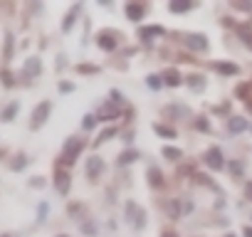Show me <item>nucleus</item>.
<instances>
[{
	"label": "nucleus",
	"mask_w": 252,
	"mask_h": 237,
	"mask_svg": "<svg viewBox=\"0 0 252 237\" xmlns=\"http://www.w3.org/2000/svg\"><path fill=\"white\" fill-rule=\"evenodd\" d=\"M198 129H203V131L208 129V121H205V118H198Z\"/></svg>",
	"instance_id": "e433bc0d"
},
{
	"label": "nucleus",
	"mask_w": 252,
	"mask_h": 237,
	"mask_svg": "<svg viewBox=\"0 0 252 237\" xmlns=\"http://www.w3.org/2000/svg\"><path fill=\"white\" fill-rule=\"evenodd\" d=\"M225 237H235V235H225Z\"/></svg>",
	"instance_id": "37998d69"
},
{
	"label": "nucleus",
	"mask_w": 252,
	"mask_h": 237,
	"mask_svg": "<svg viewBox=\"0 0 252 237\" xmlns=\"http://www.w3.org/2000/svg\"><path fill=\"white\" fill-rule=\"evenodd\" d=\"M47 210H50V205H47V203H40V212H37V220H40V222L47 217Z\"/></svg>",
	"instance_id": "cd10ccee"
},
{
	"label": "nucleus",
	"mask_w": 252,
	"mask_h": 237,
	"mask_svg": "<svg viewBox=\"0 0 252 237\" xmlns=\"http://www.w3.org/2000/svg\"><path fill=\"white\" fill-rule=\"evenodd\" d=\"M163 156H166V161H181L183 151L181 148H173V146H166L163 148Z\"/></svg>",
	"instance_id": "aec40b11"
},
{
	"label": "nucleus",
	"mask_w": 252,
	"mask_h": 237,
	"mask_svg": "<svg viewBox=\"0 0 252 237\" xmlns=\"http://www.w3.org/2000/svg\"><path fill=\"white\" fill-rule=\"evenodd\" d=\"M23 166H25V158H23V156L13 161V168H15V171H18V168H23Z\"/></svg>",
	"instance_id": "72a5a7b5"
},
{
	"label": "nucleus",
	"mask_w": 252,
	"mask_h": 237,
	"mask_svg": "<svg viewBox=\"0 0 252 237\" xmlns=\"http://www.w3.org/2000/svg\"><path fill=\"white\" fill-rule=\"evenodd\" d=\"M126 18L131 23H139L144 18V5L141 3H126Z\"/></svg>",
	"instance_id": "423d86ee"
},
{
	"label": "nucleus",
	"mask_w": 252,
	"mask_h": 237,
	"mask_svg": "<svg viewBox=\"0 0 252 237\" xmlns=\"http://www.w3.org/2000/svg\"><path fill=\"white\" fill-rule=\"evenodd\" d=\"M40 69H42V64H40L37 57H30V59L25 62V74H28V77H37Z\"/></svg>",
	"instance_id": "9b49d317"
},
{
	"label": "nucleus",
	"mask_w": 252,
	"mask_h": 237,
	"mask_svg": "<svg viewBox=\"0 0 252 237\" xmlns=\"http://www.w3.org/2000/svg\"><path fill=\"white\" fill-rule=\"evenodd\" d=\"M77 15H79V5H74V8L67 13V18H64V23H62V30H64V32H67V30H72V25H74Z\"/></svg>",
	"instance_id": "2eb2a0df"
},
{
	"label": "nucleus",
	"mask_w": 252,
	"mask_h": 237,
	"mask_svg": "<svg viewBox=\"0 0 252 237\" xmlns=\"http://www.w3.org/2000/svg\"><path fill=\"white\" fill-rule=\"evenodd\" d=\"M230 173H232L235 178H240V176H242V163H240V161H232V163H230Z\"/></svg>",
	"instance_id": "393cba45"
},
{
	"label": "nucleus",
	"mask_w": 252,
	"mask_h": 237,
	"mask_svg": "<svg viewBox=\"0 0 252 237\" xmlns=\"http://www.w3.org/2000/svg\"><path fill=\"white\" fill-rule=\"evenodd\" d=\"M242 232H245V237H252V225H250V227H245Z\"/></svg>",
	"instance_id": "ea45409f"
},
{
	"label": "nucleus",
	"mask_w": 252,
	"mask_h": 237,
	"mask_svg": "<svg viewBox=\"0 0 252 237\" xmlns=\"http://www.w3.org/2000/svg\"><path fill=\"white\" fill-rule=\"evenodd\" d=\"M205 163L213 168V171H220L222 166H225V158H222V151L220 148H210L208 153H205Z\"/></svg>",
	"instance_id": "39448f33"
},
{
	"label": "nucleus",
	"mask_w": 252,
	"mask_h": 237,
	"mask_svg": "<svg viewBox=\"0 0 252 237\" xmlns=\"http://www.w3.org/2000/svg\"><path fill=\"white\" fill-rule=\"evenodd\" d=\"M245 198H247V200H252V180L245 185Z\"/></svg>",
	"instance_id": "f704fd0d"
},
{
	"label": "nucleus",
	"mask_w": 252,
	"mask_h": 237,
	"mask_svg": "<svg viewBox=\"0 0 252 237\" xmlns=\"http://www.w3.org/2000/svg\"><path fill=\"white\" fill-rule=\"evenodd\" d=\"M79 151H82V139H67V144L62 148V163H67V166L74 163Z\"/></svg>",
	"instance_id": "f03ea898"
},
{
	"label": "nucleus",
	"mask_w": 252,
	"mask_h": 237,
	"mask_svg": "<svg viewBox=\"0 0 252 237\" xmlns=\"http://www.w3.org/2000/svg\"><path fill=\"white\" fill-rule=\"evenodd\" d=\"M57 237H67V235H57Z\"/></svg>",
	"instance_id": "c03bdc74"
},
{
	"label": "nucleus",
	"mask_w": 252,
	"mask_h": 237,
	"mask_svg": "<svg viewBox=\"0 0 252 237\" xmlns=\"http://www.w3.org/2000/svg\"><path fill=\"white\" fill-rule=\"evenodd\" d=\"M168 210H171V212H168L171 217H178V215H181V212H178V210H181V205H178V203H173V200L168 203Z\"/></svg>",
	"instance_id": "bb28decb"
},
{
	"label": "nucleus",
	"mask_w": 252,
	"mask_h": 237,
	"mask_svg": "<svg viewBox=\"0 0 252 237\" xmlns=\"http://www.w3.org/2000/svg\"><path fill=\"white\" fill-rule=\"evenodd\" d=\"M161 237H178V235H176V232H163Z\"/></svg>",
	"instance_id": "a19ab883"
},
{
	"label": "nucleus",
	"mask_w": 252,
	"mask_h": 237,
	"mask_svg": "<svg viewBox=\"0 0 252 237\" xmlns=\"http://www.w3.org/2000/svg\"><path fill=\"white\" fill-rule=\"evenodd\" d=\"M168 8H171V13H188V10H193V3L190 0H173Z\"/></svg>",
	"instance_id": "f8f14e48"
},
{
	"label": "nucleus",
	"mask_w": 252,
	"mask_h": 237,
	"mask_svg": "<svg viewBox=\"0 0 252 237\" xmlns=\"http://www.w3.org/2000/svg\"><path fill=\"white\" fill-rule=\"evenodd\" d=\"M134 161H139V151H134V148L124 151V153L119 156V166H129V163H134Z\"/></svg>",
	"instance_id": "4468645a"
},
{
	"label": "nucleus",
	"mask_w": 252,
	"mask_h": 237,
	"mask_svg": "<svg viewBox=\"0 0 252 237\" xmlns=\"http://www.w3.org/2000/svg\"><path fill=\"white\" fill-rule=\"evenodd\" d=\"M101 171H104V161H101L99 156H92V158L87 161V173H89V178H96Z\"/></svg>",
	"instance_id": "6e6552de"
},
{
	"label": "nucleus",
	"mask_w": 252,
	"mask_h": 237,
	"mask_svg": "<svg viewBox=\"0 0 252 237\" xmlns=\"http://www.w3.org/2000/svg\"><path fill=\"white\" fill-rule=\"evenodd\" d=\"M114 136H116V129H104V131H101V136L94 141V146H101L104 141H109V139H114Z\"/></svg>",
	"instance_id": "4be33fe9"
},
{
	"label": "nucleus",
	"mask_w": 252,
	"mask_h": 237,
	"mask_svg": "<svg viewBox=\"0 0 252 237\" xmlns=\"http://www.w3.org/2000/svg\"><path fill=\"white\" fill-rule=\"evenodd\" d=\"M18 111H20V104H18V101H10L3 111H0V121H5V124H8V121H13Z\"/></svg>",
	"instance_id": "1a4fd4ad"
},
{
	"label": "nucleus",
	"mask_w": 252,
	"mask_h": 237,
	"mask_svg": "<svg viewBox=\"0 0 252 237\" xmlns=\"http://www.w3.org/2000/svg\"><path fill=\"white\" fill-rule=\"evenodd\" d=\"M13 50H15V37L8 32V35H5V50H3V57L10 59V57H13Z\"/></svg>",
	"instance_id": "6ab92c4d"
},
{
	"label": "nucleus",
	"mask_w": 252,
	"mask_h": 237,
	"mask_svg": "<svg viewBox=\"0 0 252 237\" xmlns=\"http://www.w3.org/2000/svg\"><path fill=\"white\" fill-rule=\"evenodd\" d=\"M50 111H52V104L50 101H40L32 111V118H30V129H40L47 118H50Z\"/></svg>",
	"instance_id": "f257e3e1"
},
{
	"label": "nucleus",
	"mask_w": 252,
	"mask_h": 237,
	"mask_svg": "<svg viewBox=\"0 0 252 237\" xmlns=\"http://www.w3.org/2000/svg\"><path fill=\"white\" fill-rule=\"evenodd\" d=\"M42 183H45L42 178H32V180H30V185H42Z\"/></svg>",
	"instance_id": "58836bf2"
},
{
	"label": "nucleus",
	"mask_w": 252,
	"mask_h": 237,
	"mask_svg": "<svg viewBox=\"0 0 252 237\" xmlns=\"http://www.w3.org/2000/svg\"><path fill=\"white\" fill-rule=\"evenodd\" d=\"M116 116H119V111H114V109H109V106L101 111V118H116Z\"/></svg>",
	"instance_id": "c756f323"
},
{
	"label": "nucleus",
	"mask_w": 252,
	"mask_h": 237,
	"mask_svg": "<svg viewBox=\"0 0 252 237\" xmlns=\"http://www.w3.org/2000/svg\"><path fill=\"white\" fill-rule=\"evenodd\" d=\"M186 45H188L190 50H198V52H205V50H208V40H205V35H200V32L186 35Z\"/></svg>",
	"instance_id": "20e7f679"
},
{
	"label": "nucleus",
	"mask_w": 252,
	"mask_h": 237,
	"mask_svg": "<svg viewBox=\"0 0 252 237\" xmlns=\"http://www.w3.org/2000/svg\"><path fill=\"white\" fill-rule=\"evenodd\" d=\"M240 37H242V42H245L247 47H252V32H250V30L242 28V30H240Z\"/></svg>",
	"instance_id": "a878e982"
},
{
	"label": "nucleus",
	"mask_w": 252,
	"mask_h": 237,
	"mask_svg": "<svg viewBox=\"0 0 252 237\" xmlns=\"http://www.w3.org/2000/svg\"><path fill=\"white\" fill-rule=\"evenodd\" d=\"M227 129H230L232 134H242V131L247 129V121H245L242 116H232L230 121H227Z\"/></svg>",
	"instance_id": "9d476101"
},
{
	"label": "nucleus",
	"mask_w": 252,
	"mask_h": 237,
	"mask_svg": "<svg viewBox=\"0 0 252 237\" xmlns=\"http://www.w3.org/2000/svg\"><path fill=\"white\" fill-rule=\"evenodd\" d=\"M94 124H96V118H94V116H87L84 121H82V126H84L87 131H89V129H94Z\"/></svg>",
	"instance_id": "c85d7f7f"
},
{
	"label": "nucleus",
	"mask_w": 252,
	"mask_h": 237,
	"mask_svg": "<svg viewBox=\"0 0 252 237\" xmlns=\"http://www.w3.org/2000/svg\"><path fill=\"white\" fill-rule=\"evenodd\" d=\"M158 35H163V28H161V25H149V28H144V30H141V37H146V40L158 37Z\"/></svg>",
	"instance_id": "a211bd4d"
},
{
	"label": "nucleus",
	"mask_w": 252,
	"mask_h": 237,
	"mask_svg": "<svg viewBox=\"0 0 252 237\" xmlns=\"http://www.w3.org/2000/svg\"><path fill=\"white\" fill-rule=\"evenodd\" d=\"M96 45H99L101 50L111 52V50H116V37H114L111 32H101V35H96Z\"/></svg>",
	"instance_id": "0eeeda50"
},
{
	"label": "nucleus",
	"mask_w": 252,
	"mask_h": 237,
	"mask_svg": "<svg viewBox=\"0 0 252 237\" xmlns=\"http://www.w3.org/2000/svg\"><path fill=\"white\" fill-rule=\"evenodd\" d=\"M146 82H149V87H151V89H158V87H161V79H158V77H149Z\"/></svg>",
	"instance_id": "2f4dec72"
},
{
	"label": "nucleus",
	"mask_w": 252,
	"mask_h": 237,
	"mask_svg": "<svg viewBox=\"0 0 252 237\" xmlns=\"http://www.w3.org/2000/svg\"><path fill=\"white\" fill-rule=\"evenodd\" d=\"M215 72L230 77V74H237V64H232V62H215Z\"/></svg>",
	"instance_id": "ddd939ff"
},
{
	"label": "nucleus",
	"mask_w": 252,
	"mask_h": 237,
	"mask_svg": "<svg viewBox=\"0 0 252 237\" xmlns=\"http://www.w3.org/2000/svg\"><path fill=\"white\" fill-rule=\"evenodd\" d=\"M3 82H5V84H13V77H10V72H3Z\"/></svg>",
	"instance_id": "c9c22d12"
},
{
	"label": "nucleus",
	"mask_w": 252,
	"mask_h": 237,
	"mask_svg": "<svg viewBox=\"0 0 252 237\" xmlns=\"http://www.w3.org/2000/svg\"><path fill=\"white\" fill-rule=\"evenodd\" d=\"M149 183L151 185H161L163 183V176H161L158 168H149Z\"/></svg>",
	"instance_id": "412c9836"
},
{
	"label": "nucleus",
	"mask_w": 252,
	"mask_h": 237,
	"mask_svg": "<svg viewBox=\"0 0 252 237\" xmlns=\"http://www.w3.org/2000/svg\"><path fill=\"white\" fill-rule=\"evenodd\" d=\"M55 188H57V193L60 195H67L69 193V188H72V178H69V173L67 171H55Z\"/></svg>",
	"instance_id": "7ed1b4c3"
},
{
	"label": "nucleus",
	"mask_w": 252,
	"mask_h": 237,
	"mask_svg": "<svg viewBox=\"0 0 252 237\" xmlns=\"http://www.w3.org/2000/svg\"><path fill=\"white\" fill-rule=\"evenodd\" d=\"M77 72H82V74H99V67L96 64H79Z\"/></svg>",
	"instance_id": "b1692460"
},
{
	"label": "nucleus",
	"mask_w": 252,
	"mask_h": 237,
	"mask_svg": "<svg viewBox=\"0 0 252 237\" xmlns=\"http://www.w3.org/2000/svg\"><path fill=\"white\" fill-rule=\"evenodd\" d=\"M60 91H64V94L67 91H74V84L72 82H60Z\"/></svg>",
	"instance_id": "7c9ffc66"
},
{
	"label": "nucleus",
	"mask_w": 252,
	"mask_h": 237,
	"mask_svg": "<svg viewBox=\"0 0 252 237\" xmlns=\"http://www.w3.org/2000/svg\"><path fill=\"white\" fill-rule=\"evenodd\" d=\"M181 82H183V77H181V74H178L176 69L166 72V77H163V84H166V87H178Z\"/></svg>",
	"instance_id": "dca6fc26"
},
{
	"label": "nucleus",
	"mask_w": 252,
	"mask_h": 237,
	"mask_svg": "<svg viewBox=\"0 0 252 237\" xmlns=\"http://www.w3.org/2000/svg\"><path fill=\"white\" fill-rule=\"evenodd\" d=\"M84 235H89V237H94V235H96V227H94L92 222H87V225H84Z\"/></svg>",
	"instance_id": "473e14b6"
},
{
	"label": "nucleus",
	"mask_w": 252,
	"mask_h": 237,
	"mask_svg": "<svg viewBox=\"0 0 252 237\" xmlns=\"http://www.w3.org/2000/svg\"><path fill=\"white\" fill-rule=\"evenodd\" d=\"M0 237H10V235H0Z\"/></svg>",
	"instance_id": "79ce46f5"
},
{
	"label": "nucleus",
	"mask_w": 252,
	"mask_h": 237,
	"mask_svg": "<svg viewBox=\"0 0 252 237\" xmlns=\"http://www.w3.org/2000/svg\"><path fill=\"white\" fill-rule=\"evenodd\" d=\"M188 87H190V89H203V87H205V79L193 74V77H188Z\"/></svg>",
	"instance_id": "5701e85b"
},
{
	"label": "nucleus",
	"mask_w": 252,
	"mask_h": 237,
	"mask_svg": "<svg viewBox=\"0 0 252 237\" xmlns=\"http://www.w3.org/2000/svg\"><path fill=\"white\" fill-rule=\"evenodd\" d=\"M154 131H156L158 136H163V139H176V136H178V134H176V129L163 126V124H154Z\"/></svg>",
	"instance_id": "f3484780"
},
{
	"label": "nucleus",
	"mask_w": 252,
	"mask_h": 237,
	"mask_svg": "<svg viewBox=\"0 0 252 237\" xmlns=\"http://www.w3.org/2000/svg\"><path fill=\"white\" fill-rule=\"evenodd\" d=\"M111 99H114V101H121V94H119V91L114 89V91H111Z\"/></svg>",
	"instance_id": "4c0bfd02"
}]
</instances>
